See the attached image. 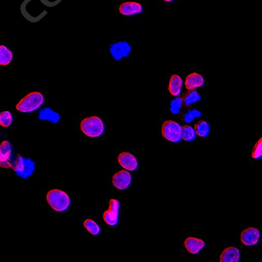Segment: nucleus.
I'll return each mask as SVG.
<instances>
[{
	"label": "nucleus",
	"mask_w": 262,
	"mask_h": 262,
	"mask_svg": "<svg viewBox=\"0 0 262 262\" xmlns=\"http://www.w3.org/2000/svg\"><path fill=\"white\" fill-rule=\"evenodd\" d=\"M119 164L126 170L134 172L139 168V162L136 156L129 152H122L118 155Z\"/></svg>",
	"instance_id": "9"
},
{
	"label": "nucleus",
	"mask_w": 262,
	"mask_h": 262,
	"mask_svg": "<svg viewBox=\"0 0 262 262\" xmlns=\"http://www.w3.org/2000/svg\"><path fill=\"white\" fill-rule=\"evenodd\" d=\"M119 12L125 16H132L141 13L144 11L142 5L136 2H126L119 6Z\"/></svg>",
	"instance_id": "12"
},
{
	"label": "nucleus",
	"mask_w": 262,
	"mask_h": 262,
	"mask_svg": "<svg viewBox=\"0 0 262 262\" xmlns=\"http://www.w3.org/2000/svg\"><path fill=\"white\" fill-rule=\"evenodd\" d=\"M11 168L17 176L27 179L33 174L35 170V163L29 158H25L18 155L15 160L11 161Z\"/></svg>",
	"instance_id": "4"
},
{
	"label": "nucleus",
	"mask_w": 262,
	"mask_h": 262,
	"mask_svg": "<svg viewBox=\"0 0 262 262\" xmlns=\"http://www.w3.org/2000/svg\"><path fill=\"white\" fill-rule=\"evenodd\" d=\"M184 244L187 250L193 255H197L205 247V243L203 240L193 237L187 238Z\"/></svg>",
	"instance_id": "13"
},
{
	"label": "nucleus",
	"mask_w": 262,
	"mask_h": 262,
	"mask_svg": "<svg viewBox=\"0 0 262 262\" xmlns=\"http://www.w3.org/2000/svg\"><path fill=\"white\" fill-rule=\"evenodd\" d=\"M81 129L87 137L97 138L104 134L105 127L100 117L92 116L84 119L81 123Z\"/></svg>",
	"instance_id": "2"
},
{
	"label": "nucleus",
	"mask_w": 262,
	"mask_h": 262,
	"mask_svg": "<svg viewBox=\"0 0 262 262\" xmlns=\"http://www.w3.org/2000/svg\"><path fill=\"white\" fill-rule=\"evenodd\" d=\"M84 226L92 235H98L101 232L99 225L91 219H86L84 222Z\"/></svg>",
	"instance_id": "20"
},
{
	"label": "nucleus",
	"mask_w": 262,
	"mask_h": 262,
	"mask_svg": "<svg viewBox=\"0 0 262 262\" xmlns=\"http://www.w3.org/2000/svg\"><path fill=\"white\" fill-rule=\"evenodd\" d=\"M44 102V97L41 92H33L21 99L16 108L21 113H31L40 108Z\"/></svg>",
	"instance_id": "3"
},
{
	"label": "nucleus",
	"mask_w": 262,
	"mask_h": 262,
	"mask_svg": "<svg viewBox=\"0 0 262 262\" xmlns=\"http://www.w3.org/2000/svg\"><path fill=\"white\" fill-rule=\"evenodd\" d=\"M194 130L198 136L205 138L210 133V126L207 122L201 120L195 125Z\"/></svg>",
	"instance_id": "18"
},
{
	"label": "nucleus",
	"mask_w": 262,
	"mask_h": 262,
	"mask_svg": "<svg viewBox=\"0 0 262 262\" xmlns=\"http://www.w3.org/2000/svg\"><path fill=\"white\" fill-rule=\"evenodd\" d=\"M202 113L200 111L196 109L189 110L188 113L184 115V121L187 123H191L196 118L201 117Z\"/></svg>",
	"instance_id": "24"
},
{
	"label": "nucleus",
	"mask_w": 262,
	"mask_h": 262,
	"mask_svg": "<svg viewBox=\"0 0 262 262\" xmlns=\"http://www.w3.org/2000/svg\"><path fill=\"white\" fill-rule=\"evenodd\" d=\"M44 114V116L46 117L47 119H49V120L53 122H57L59 120V116L58 115L53 112L52 110H48Z\"/></svg>",
	"instance_id": "26"
},
{
	"label": "nucleus",
	"mask_w": 262,
	"mask_h": 262,
	"mask_svg": "<svg viewBox=\"0 0 262 262\" xmlns=\"http://www.w3.org/2000/svg\"><path fill=\"white\" fill-rule=\"evenodd\" d=\"M182 80L180 76L177 75H173L170 81L169 90L173 96L177 97L181 91Z\"/></svg>",
	"instance_id": "16"
},
{
	"label": "nucleus",
	"mask_w": 262,
	"mask_h": 262,
	"mask_svg": "<svg viewBox=\"0 0 262 262\" xmlns=\"http://www.w3.org/2000/svg\"><path fill=\"white\" fill-rule=\"evenodd\" d=\"M261 233L258 229L249 228L244 230L241 234V240L245 245L250 246L257 244L260 239Z\"/></svg>",
	"instance_id": "10"
},
{
	"label": "nucleus",
	"mask_w": 262,
	"mask_h": 262,
	"mask_svg": "<svg viewBox=\"0 0 262 262\" xmlns=\"http://www.w3.org/2000/svg\"><path fill=\"white\" fill-rule=\"evenodd\" d=\"M182 99L181 98H177L174 99L171 102V112L174 115H177L179 113L182 107Z\"/></svg>",
	"instance_id": "23"
},
{
	"label": "nucleus",
	"mask_w": 262,
	"mask_h": 262,
	"mask_svg": "<svg viewBox=\"0 0 262 262\" xmlns=\"http://www.w3.org/2000/svg\"><path fill=\"white\" fill-rule=\"evenodd\" d=\"M201 99L200 94L197 91H193L188 93L184 99V102L186 106L194 104L200 101Z\"/></svg>",
	"instance_id": "22"
},
{
	"label": "nucleus",
	"mask_w": 262,
	"mask_h": 262,
	"mask_svg": "<svg viewBox=\"0 0 262 262\" xmlns=\"http://www.w3.org/2000/svg\"><path fill=\"white\" fill-rule=\"evenodd\" d=\"M164 1H166V2H172L173 1V0H164Z\"/></svg>",
	"instance_id": "28"
},
{
	"label": "nucleus",
	"mask_w": 262,
	"mask_h": 262,
	"mask_svg": "<svg viewBox=\"0 0 262 262\" xmlns=\"http://www.w3.org/2000/svg\"><path fill=\"white\" fill-rule=\"evenodd\" d=\"M12 146L10 143L5 141L0 145V166L2 168H11Z\"/></svg>",
	"instance_id": "11"
},
{
	"label": "nucleus",
	"mask_w": 262,
	"mask_h": 262,
	"mask_svg": "<svg viewBox=\"0 0 262 262\" xmlns=\"http://www.w3.org/2000/svg\"><path fill=\"white\" fill-rule=\"evenodd\" d=\"M120 207V202L115 199L110 200L109 209L103 214V219L107 225L115 227L118 224Z\"/></svg>",
	"instance_id": "6"
},
{
	"label": "nucleus",
	"mask_w": 262,
	"mask_h": 262,
	"mask_svg": "<svg viewBox=\"0 0 262 262\" xmlns=\"http://www.w3.org/2000/svg\"><path fill=\"white\" fill-rule=\"evenodd\" d=\"M131 45L126 42H118L110 45V52L113 58L117 60L128 57L131 52Z\"/></svg>",
	"instance_id": "7"
},
{
	"label": "nucleus",
	"mask_w": 262,
	"mask_h": 262,
	"mask_svg": "<svg viewBox=\"0 0 262 262\" xmlns=\"http://www.w3.org/2000/svg\"><path fill=\"white\" fill-rule=\"evenodd\" d=\"M181 131L182 126L173 121H165L162 125L163 137L174 144H178L181 141Z\"/></svg>",
	"instance_id": "5"
},
{
	"label": "nucleus",
	"mask_w": 262,
	"mask_h": 262,
	"mask_svg": "<svg viewBox=\"0 0 262 262\" xmlns=\"http://www.w3.org/2000/svg\"><path fill=\"white\" fill-rule=\"evenodd\" d=\"M132 177L129 172L122 170L116 173L113 177V183L119 190H126L131 185Z\"/></svg>",
	"instance_id": "8"
},
{
	"label": "nucleus",
	"mask_w": 262,
	"mask_h": 262,
	"mask_svg": "<svg viewBox=\"0 0 262 262\" xmlns=\"http://www.w3.org/2000/svg\"><path fill=\"white\" fill-rule=\"evenodd\" d=\"M45 5L53 6L57 5L61 1V0H41Z\"/></svg>",
	"instance_id": "27"
},
{
	"label": "nucleus",
	"mask_w": 262,
	"mask_h": 262,
	"mask_svg": "<svg viewBox=\"0 0 262 262\" xmlns=\"http://www.w3.org/2000/svg\"><path fill=\"white\" fill-rule=\"evenodd\" d=\"M204 83V77L200 74L193 73L189 75L186 78L185 87L189 90H192L202 87Z\"/></svg>",
	"instance_id": "15"
},
{
	"label": "nucleus",
	"mask_w": 262,
	"mask_h": 262,
	"mask_svg": "<svg viewBox=\"0 0 262 262\" xmlns=\"http://www.w3.org/2000/svg\"><path fill=\"white\" fill-rule=\"evenodd\" d=\"M196 138L195 131L192 126L185 125L182 127L181 139L186 142H191Z\"/></svg>",
	"instance_id": "19"
},
{
	"label": "nucleus",
	"mask_w": 262,
	"mask_h": 262,
	"mask_svg": "<svg viewBox=\"0 0 262 262\" xmlns=\"http://www.w3.org/2000/svg\"><path fill=\"white\" fill-rule=\"evenodd\" d=\"M240 252L235 247H229L226 249L220 256L221 262H238L240 260Z\"/></svg>",
	"instance_id": "14"
},
{
	"label": "nucleus",
	"mask_w": 262,
	"mask_h": 262,
	"mask_svg": "<svg viewBox=\"0 0 262 262\" xmlns=\"http://www.w3.org/2000/svg\"><path fill=\"white\" fill-rule=\"evenodd\" d=\"M12 122V116L9 111H4L0 113V125L7 128Z\"/></svg>",
	"instance_id": "21"
},
{
	"label": "nucleus",
	"mask_w": 262,
	"mask_h": 262,
	"mask_svg": "<svg viewBox=\"0 0 262 262\" xmlns=\"http://www.w3.org/2000/svg\"><path fill=\"white\" fill-rule=\"evenodd\" d=\"M13 59V53L4 45L0 46V65H9Z\"/></svg>",
	"instance_id": "17"
},
{
	"label": "nucleus",
	"mask_w": 262,
	"mask_h": 262,
	"mask_svg": "<svg viewBox=\"0 0 262 262\" xmlns=\"http://www.w3.org/2000/svg\"><path fill=\"white\" fill-rule=\"evenodd\" d=\"M46 200L50 207L57 212L67 211L71 204L69 196L58 189L50 190L46 195Z\"/></svg>",
	"instance_id": "1"
},
{
	"label": "nucleus",
	"mask_w": 262,
	"mask_h": 262,
	"mask_svg": "<svg viewBox=\"0 0 262 262\" xmlns=\"http://www.w3.org/2000/svg\"><path fill=\"white\" fill-rule=\"evenodd\" d=\"M262 139L261 138L258 142L256 143L255 146H254L252 150V157L253 158L255 159V160H259V159L262 158Z\"/></svg>",
	"instance_id": "25"
}]
</instances>
